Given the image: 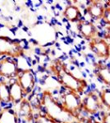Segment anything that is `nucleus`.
<instances>
[{
    "mask_svg": "<svg viewBox=\"0 0 110 123\" xmlns=\"http://www.w3.org/2000/svg\"><path fill=\"white\" fill-rule=\"evenodd\" d=\"M49 70L64 89L73 91L80 96L89 91L88 81L85 78L74 75L63 61L59 59L54 60L49 67Z\"/></svg>",
    "mask_w": 110,
    "mask_h": 123,
    "instance_id": "nucleus-1",
    "label": "nucleus"
},
{
    "mask_svg": "<svg viewBox=\"0 0 110 123\" xmlns=\"http://www.w3.org/2000/svg\"><path fill=\"white\" fill-rule=\"evenodd\" d=\"M41 110L40 112L46 114L51 118L58 123H90V118H86L84 121L76 119L58 102L57 97L49 90H44L40 94Z\"/></svg>",
    "mask_w": 110,
    "mask_h": 123,
    "instance_id": "nucleus-2",
    "label": "nucleus"
},
{
    "mask_svg": "<svg viewBox=\"0 0 110 123\" xmlns=\"http://www.w3.org/2000/svg\"><path fill=\"white\" fill-rule=\"evenodd\" d=\"M57 99L64 107V109L68 111L76 119L84 121L86 118H88L87 117L82 116L84 112L82 110V98L79 94L64 89L60 93L59 97Z\"/></svg>",
    "mask_w": 110,
    "mask_h": 123,
    "instance_id": "nucleus-3",
    "label": "nucleus"
},
{
    "mask_svg": "<svg viewBox=\"0 0 110 123\" xmlns=\"http://www.w3.org/2000/svg\"><path fill=\"white\" fill-rule=\"evenodd\" d=\"M26 54V45L24 41L17 39H11L8 36H0V58L12 57L18 58Z\"/></svg>",
    "mask_w": 110,
    "mask_h": 123,
    "instance_id": "nucleus-4",
    "label": "nucleus"
},
{
    "mask_svg": "<svg viewBox=\"0 0 110 123\" xmlns=\"http://www.w3.org/2000/svg\"><path fill=\"white\" fill-rule=\"evenodd\" d=\"M82 110L83 112L90 116H96L103 112L104 109L102 105L98 91L90 90L82 98Z\"/></svg>",
    "mask_w": 110,
    "mask_h": 123,
    "instance_id": "nucleus-5",
    "label": "nucleus"
},
{
    "mask_svg": "<svg viewBox=\"0 0 110 123\" xmlns=\"http://www.w3.org/2000/svg\"><path fill=\"white\" fill-rule=\"evenodd\" d=\"M15 80L20 85L26 97H28L30 94L35 91L37 85V77L33 70L31 69L21 70L18 75L15 77Z\"/></svg>",
    "mask_w": 110,
    "mask_h": 123,
    "instance_id": "nucleus-6",
    "label": "nucleus"
},
{
    "mask_svg": "<svg viewBox=\"0 0 110 123\" xmlns=\"http://www.w3.org/2000/svg\"><path fill=\"white\" fill-rule=\"evenodd\" d=\"M21 69L18 66L16 58L12 57H1L0 58V77L4 80H12L20 72Z\"/></svg>",
    "mask_w": 110,
    "mask_h": 123,
    "instance_id": "nucleus-7",
    "label": "nucleus"
},
{
    "mask_svg": "<svg viewBox=\"0 0 110 123\" xmlns=\"http://www.w3.org/2000/svg\"><path fill=\"white\" fill-rule=\"evenodd\" d=\"M89 47L90 51L94 54L95 56L101 58L102 60L109 59L110 55V46L108 41L104 38H97L89 41Z\"/></svg>",
    "mask_w": 110,
    "mask_h": 123,
    "instance_id": "nucleus-8",
    "label": "nucleus"
},
{
    "mask_svg": "<svg viewBox=\"0 0 110 123\" xmlns=\"http://www.w3.org/2000/svg\"><path fill=\"white\" fill-rule=\"evenodd\" d=\"M77 30L81 36L88 41L100 38V31L97 25L90 21L85 20L84 18L77 23Z\"/></svg>",
    "mask_w": 110,
    "mask_h": 123,
    "instance_id": "nucleus-9",
    "label": "nucleus"
},
{
    "mask_svg": "<svg viewBox=\"0 0 110 123\" xmlns=\"http://www.w3.org/2000/svg\"><path fill=\"white\" fill-rule=\"evenodd\" d=\"M16 112L20 117L21 121L28 123L33 122L35 111L26 97L18 104V108H17Z\"/></svg>",
    "mask_w": 110,
    "mask_h": 123,
    "instance_id": "nucleus-10",
    "label": "nucleus"
},
{
    "mask_svg": "<svg viewBox=\"0 0 110 123\" xmlns=\"http://www.w3.org/2000/svg\"><path fill=\"white\" fill-rule=\"evenodd\" d=\"M94 74L97 77V79L102 82L104 85L106 86V87H109L110 85V70L109 64L105 63L104 60L96 62L94 65Z\"/></svg>",
    "mask_w": 110,
    "mask_h": 123,
    "instance_id": "nucleus-11",
    "label": "nucleus"
},
{
    "mask_svg": "<svg viewBox=\"0 0 110 123\" xmlns=\"http://www.w3.org/2000/svg\"><path fill=\"white\" fill-rule=\"evenodd\" d=\"M104 10L105 3H102L101 1H90L85 9V13L91 18V21H99L102 19Z\"/></svg>",
    "mask_w": 110,
    "mask_h": 123,
    "instance_id": "nucleus-12",
    "label": "nucleus"
},
{
    "mask_svg": "<svg viewBox=\"0 0 110 123\" xmlns=\"http://www.w3.org/2000/svg\"><path fill=\"white\" fill-rule=\"evenodd\" d=\"M62 16L70 23H78L83 19V13L80 8L75 4H68L62 11Z\"/></svg>",
    "mask_w": 110,
    "mask_h": 123,
    "instance_id": "nucleus-13",
    "label": "nucleus"
},
{
    "mask_svg": "<svg viewBox=\"0 0 110 123\" xmlns=\"http://www.w3.org/2000/svg\"><path fill=\"white\" fill-rule=\"evenodd\" d=\"M0 123H21V119L12 106L5 105L0 108Z\"/></svg>",
    "mask_w": 110,
    "mask_h": 123,
    "instance_id": "nucleus-14",
    "label": "nucleus"
},
{
    "mask_svg": "<svg viewBox=\"0 0 110 123\" xmlns=\"http://www.w3.org/2000/svg\"><path fill=\"white\" fill-rule=\"evenodd\" d=\"M9 87H10V101L11 103L16 106L26 98L25 93L23 91L22 87L18 82L15 79H12L9 81Z\"/></svg>",
    "mask_w": 110,
    "mask_h": 123,
    "instance_id": "nucleus-15",
    "label": "nucleus"
},
{
    "mask_svg": "<svg viewBox=\"0 0 110 123\" xmlns=\"http://www.w3.org/2000/svg\"><path fill=\"white\" fill-rule=\"evenodd\" d=\"M0 102L4 105L11 103L9 82L6 80H0Z\"/></svg>",
    "mask_w": 110,
    "mask_h": 123,
    "instance_id": "nucleus-16",
    "label": "nucleus"
},
{
    "mask_svg": "<svg viewBox=\"0 0 110 123\" xmlns=\"http://www.w3.org/2000/svg\"><path fill=\"white\" fill-rule=\"evenodd\" d=\"M99 95V99H100L102 105L104 107V110L109 111L110 109V90L109 87H105L103 88L101 91L98 92Z\"/></svg>",
    "mask_w": 110,
    "mask_h": 123,
    "instance_id": "nucleus-17",
    "label": "nucleus"
},
{
    "mask_svg": "<svg viewBox=\"0 0 110 123\" xmlns=\"http://www.w3.org/2000/svg\"><path fill=\"white\" fill-rule=\"evenodd\" d=\"M29 101L30 104L32 105L35 113L40 112L41 110V101H40V95L37 94V93H32L30 94L28 97H26Z\"/></svg>",
    "mask_w": 110,
    "mask_h": 123,
    "instance_id": "nucleus-18",
    "label": "nucleus"
},
{
    "mask_svg": "<svg viewBox=\"0 0 110 123\" xmlns=\"http://www.w3.org/2000/svg\"><path fill=\"white\" fill-rule=\"evenodd\" d=\"M33 123H58L53 118H51L49 116L42 112H37L34 115V119Z\"/></svg>",
    "mask_w": 110,
    "mask_h": 123,
    "instance_id": "nucleus-19",
    "label": "nucleus"
},
{
    "mask_svg": "<svg viewBox=\"0 0 110 123\" xmlns=\"http://www.w3.org/2000/svg\"><path fill=\"white\" fill-rule=\"evenodd\" d=\"M101 20L103 21V23L105 25H110V2L106 1L105 3V10L104 12V15L102 17Z\"/></svg>",
    "mask_w": 110,
    "mask_h": 123,
    "instance_id": "nucleus-20",
    "label": "nucleus"
},
{
    "mask_svg": "<svg viewBox=\"0 0 110 123\" xmlns=\"http://www.w3.org/2000/svg\"><path fill=\"white\" fill-rule=\"evenodd\" d=\"M102 122L101 123H110V114L109 111L104 110L102 112Z\"/></svg>",
    "mask_w": 110,
    "mask_h": 123,
    "instance_id": "nucleus-21",
    "label": "nucleus"
},
{
    "mask_svg": "<svg viewBox=\"0 0 110 123\" xmlns=\"http://www.w3.org/2000/svg\"><path fill=\"white\" fill-rule=\"evenodd\" d=\"M1 105H2V104H1V102H0V108H1Z\"/></svg>",
    "mask_w": 110,
    "mask_h": 123,
    "instance_id": "nucleus-22",
    "label": "nucleus"
}]
</instances>
